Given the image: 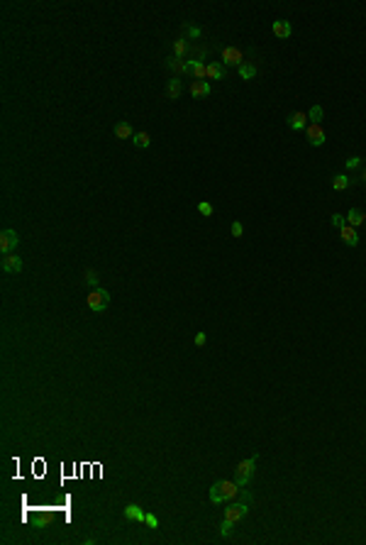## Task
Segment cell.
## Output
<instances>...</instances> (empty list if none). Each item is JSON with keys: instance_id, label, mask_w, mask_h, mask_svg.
Listing matches in <instances>:
<instances>
[{"instance_id": "cell-1", "label": "cell", "mask_w": 366, "mask_h": 545, "mask_svg": "<svg viewBox=\"0 0 366 545\" xmlns=\"http://www.w3.org/2000/svg\"><path fill=\"white\" fill-rule=\"evenodd\" d=\"M239 491H242V487H239L237 482H229V479L215 482V484L210 487V501H213V504H222V501L234 499Z\"/></svg>"}, {"instance_id": "cell-2", "label": "cell", "mask_w": 366, "mask_h": 545, "mask_svg": "<svg viewBox=\"0 0 366 545\" xmlns=\"http://www.w3.org/2000/svg\"><path fill=\"white\" fill-rule=\"evenodd\" d=\"M256 459H259V455H252V457L242 459V462L237 464V469H234V482H237L239 487H247V484L252 482L254 467H256Z\"/></svg>"}, {"instance_id": "cell-3", "label": "cell", "mask_w": 366, "mask_h": 545, "mask_svg": "<svg viewBox=\"0 0 366 545\" xmlns=\"http://www.w3.org/2000/svg\"><path fill=\"white\" fill-rule=\"evenodd\" d=\"M110 306V293L105 288H90L88 293V308L90 311H105Z\"/></svg>"}, {"instance_id": "cell-4", "label": "cell", "mask_w": 366, "mask_h": 545, "mask_svg": "<svg viewBox=\"0 0 366 545\" xmlns=\"http://www.w3.org/2000/svg\"><path fill=\"white\" fill-rule=\"evenodd\" d=\"M17 242H20V237H17V232H15V230L5 228L2 232H0V252H2V255H10V252H15Z\"/></svg>"}, {"instance_id": "cell-5", "label": "cell", "mask_w": 366, "mask_h": 545, "mask_svg": "<svg viewBox=\"0 0 366 545\" xmlns=\"http://www.w3.org/2000/svg\"><path fill=\"white\" fill-rule=\"evenodd\" d=\"M222 64H225V66H237V69H239V66L244 64V54H242L237 47H225V49H222Z\"/></svg>"}, {"instance_id": "cell-6", "label": "cell", "mask_w": 366, "mask_h": 545, "mask_svg": "<svg viewBox=\"0 0 366 545\" xmlns=\"http://www.w3.org/2000/svg\"><path fill=\"white\" fill-rule=\"evenodd\" d=\"M0 267H2V272L5 274H20L22 272V259L17 257V255H2V262H0Z\"/></svg>"}, {"instance_id": "cell-7", "label": "cell", "mask_w": 366, "mask_h": 545, "mask_svg": "<svg viewBox=\"0 0 366 545\" xmlns=\"http://www.w3.org/2000/svg\"><path fill=\"white\" fill-rule=\"evenodd\" d=\"M305 135H308V142L312 144V147H322L325 140H327L322 125H308V127H305Z\"/></svg>"}, {"instance_id": "cell-8", "label": "cell", "mask_w": 366, "mask_h": 545, "mask_svg": "<svg viewBox=\"0 0 366 545\" xmlns=\"http://www.w3.org/2000/svg\"><path fill=\"white\" fill-rule=\"evenodd\" d=\"M247 511H249V504L237 501V504H232L229 509H225V518H229L232 523H237V521H242V518L247 516Z\"/></svg>"}, {"instance_id": "cell-9", "label": "cell", "mask_w": 366, "mask_h": 545, "mask_svg": "<svg viewBox=\"0 0 366 545\" xmlns=\"http://www.w3.org/2000/svg\"><path fill=\"white\" fill-rule=\"evenodd\" d=\"M208 64H203L200 59H188V74L196 76V81H205L208 79Z\"/></svg>"}, {"instance_id": "cell-10", "label": "cell", "mask_w": 366, "mask_h": 545, "mask_svg": "<svg viewBox=\"0 0 366 545\" xmlns=\"http://www.w3.org/2000/svg\"><path fill=\"white\" fill-rule=\"evenodd\" d=\"M286 122H288L291 130H305V127H308V113H300V110H298V113L288 115Z\"/></svg>"}, {"instance_id": "cell-11", "label": "cell", "mask_w": 366, "mask_h": 545, "mask_svg": "<svg viewBox=\"0 0 366 545\" xmlns=\"http://www.w3.org/2000/svg\"><path fill=\"white\" fill-rule=\"evenodd\" d=\"M339 237H342V242H344V245H349V247H357V245H359V235H357V228H352V225H344V228H339Z\"/></svg>"}, {"instance_id": "cell-12", "label": "cell", "mask_w": 366, "mask_h": 545, "mask_svg": "<svg viewBox=\"0 0 366 545\" xmlns=\"http://www.w3.org/2000/svg\"><path fill=\"white\" fill-rule=\"evenodd\" d=\"M125 518H127V521H135V523H144L146 514H144V509H142L140 504H130V506H125Z\"/></svg>"}, {"instance_id": "cell-13", "label": "cell", "mask_w": 366, "mask_h": 545, "mask_svg": "<svg viewBox=\"0 0 366 545\" xmlns=\"http://www.w3.org/2000/svg\"><path fill=\"white\" fill-rule=\"evenodd\" d=\"M166 66H169V69L173 71V74H176V76H181V74H188V59L169 57V59H166Z\"/></svg>"}, {"instance_id": "cell-14", "label": "cell", "mask_w": 366, "mask_h": 545, "mask_svg": "<svg viewBox=\"0 0 366 545\" xmlns=\"http://www.w3.org/2000/svg\"><path fill=\"white\" fill-rule=\"evenodd\" d=\"M271 29H274V34H276L279 39H288V37L293 34V27H291L288 20H276V22L271 25Z\"/></svg>"}, {"instance_id": "cell-15", "label": "cell", "mask_w": 366, "mask_h": 545, "mask_svg": "<svg viewBox=\"0 0 366 545\" xmlns=\"http://www.w3.org/2000/svg\"><path fill=\"white\" fill-rule=\"evenodd\" d=\"M188 54H191V44H188V39H186V37H178V39L173 42V57L188 59Z\"/></svg>"}, {"instance_id": "cell-16", "label": "cell", "mask_w": 366, "mask_h": 545, "mask_svg": "<svg viewBox=\"0 0 366 545\" xmlns=\"http://www.w3.org/2000/svg\"><path fill=\"white\" fill-rule=\"evenodd\" d=\"M208 79H215V81H222L225 79V64H220V61H210L208 64Z\"/></svg>"}, {"instance_id": "cell-17", "label": "cell", "mask_w": 366, "mask_h": 545, "mask_svg": "<svg viewBox=\"0 0 366 545\" xmlns=\"http://www.w3.org/2000/svg\"><path fill=\"white\" fill-rule=\"evenodd\" d=\"M137 132H132V125L130 122H125V120H120L117 125H115V137L117 140H130V137H135Z\"/></svg>"}, {"instance_id": "cell-18", "label": "cell", "mask_w": 366, "mask_h": 545, "mask_svg": "<svg viewBox=\"0 0 366 545\" xmlns=\"http://www.w3.org/2000/svg\"><path fill=\"white\" fill-rule=\"evenodd\" d=\"M191 95L193 98H208L210 95V84L208 81H193L191 84Z\"/></svg>"}, {"instance_id": "cell-19", "label": "cell", "mask_w": 366, "mask_h": 545, "mask_svg": "<svg viewBox=\"0 0 366 545\" xmlns=\"http://www.w3.org/2000/svg\"><path fill=\"white\" fill-rule=\"evenodd\" d=\"M362 223H366V213L359 210V208H352V210L347 213V225L357 228V225H362Z\"/></svg>"}, {"instance_id": "cell-20", "label": "cell", "mask_w": 366, "mask_h": 545, "mask_svg": "<svg viewBox=\"0 0 366 545\" xmlns=\"http://www.w3.org/2000/svg\"><path fill=\"white\" fill-rule=\"evenodd\" d=\"M181 91H183L181 79H171L169 84H166V95H169L171 100H178V98H181Z\"/></svg>"}, {"instance_id": "cell-21", "label": "cell", "mask_w": 366, "mask_h": 545, "mask_svg": "<svg viewBox=\"0 0 366 545\" xmlns=\"http://www.w3.org/2000/svg\"><path fill=\"white\" fill-rule=\"evenodd\" d=\"M237 71H239V79H242V81H252L254 76H256V66H254V64H249V61H244V64L237 69Z\"/></svg>"}, {"instance_id": "cell-22", "label": "cell", "mask_w": 366, "mask_h": 545, "mask_svg": "<svg viewBox=\"0 0 366 545\" xmlns=\"http://www.w3.org/2000/svg\"><path fill=\"white\" fill-rule=\"evenodd\" d=\"M352 186V179L347 176V174H335V181H332V188L335 191H344V188H349Z\"/></svg>"}, {"instance_id": "cell-23", "label": "cell", "mask_w": 366, "mask_h": 545, "mask_svg": "<svg viewBox=\"0 0 366 545\" xmlns=\"http://www.w3.org/2000/svg\"><path fill=\"white\" fill-rule=\"evenodd\" d=\"M322 117H325V110H322V105H312L308 113V120L310 125H320L322 122Z\"/></svg>"}, {"instance_id": "cell-24", "label": "cell", "mask_w": 366, "mask_h": 545, "mask_svg": "<svg viewBox=\"0 0 366 545\" xmlns=\"http://www.w3.org/2000/svg\"><path fill=\"white\" fill-rule=\"evenodd\" d=\"M132 142L144 149V147H149V144H151V137H149V132H137V135L132 137Z\"/></svg>"}, {"instance_id": "cell-25", "label": "cell", "mask_w": 366, "mask_h": 545, "mask_svg": "<svg viewBox=\"0 0 366 545\" xmlns=\"http://www.w3.org/2000/svg\"><path fill=\"white\" fill-rule=\"evenodd\" d=\"M198 213H200V215H205V218H210V215L215 213V208H213L208 201H200V203H198Z\"/></svg>"}, {"instance_id": "cell-26", "label": "cell", "mask_w": 366, "mask_h": 545, "mask_svg": "<svg viewBox=\"0 0 366 545\" xmlns=\"http://www.w3.org/2000/svg\"><path fill=\"white\" fill-rule=\"evenodd\" d=\"M362 169V157H349L347 159V172H357Z\"/></svg>"}, {"instance_id": "cell-27", "label": "cell", "mask_w": 366, "mask_h": 545, "mask_svg": "<svg viewBox=\"0 0 366 545\" xmlns=\"http://www.w3.org/2000/svg\"><path fill=\"white\" fill-rule=\"evenodd\" d=\"M85 284H88L90 288H98V274H95L93 269H88V272H85Z\"/></svg>"}, {"instance_id": "cell-28", "label": "cell", "mask_w": 366, "mask_h": 545, "mask_svg": "<svg viewBox=\"0 0 366 545\" xmlns=\"http://www.w3.org/2000/svg\"><path fill=\"white\" fill-rule=\"evenodd\" d=\"M232 526H234V523H232L229 518H225V521H222V526H220V536H222V538L232 536Z\"/></svg>"}, {"instance_id": "cell-29", "label": "cell", "mask_w": 366, "mask_h": 545, "mask_svg": "<svg viewBox=\"0 0 366 545\" xmlns=\"http://www.w3.org/2000/svg\"><path fill=\"white\" fill-rule=\"evenodd\" d=\"M229 230H232V237H242V235H244V225H242L239 220H234Z\"/></svg>"}, {"instance_id": "cell-30", "label": "cell", "mask_w": 366, "mask_h": 545, "mask_svg": "<svg viewBox=\"0 0 366 545\" xmlns=\"http://www.w3.org/2000/svg\"><path fill=\"white\" fill-rule=\"evenodd\" d=\"M183 32H186L188 37H193V39L200 37V27H196V25H183Z\"/></svg>"}, {"instance_id": "cell-31", "label": "cell", "mask_w": 366, "mask_h": 545, "mask_svg": "<svg viewBox=\"0 0 366 545\" xmlns=\"http://www.w3.org/2000/svg\"><path fill=\"white\" fill-rule=\"evenodd\" d=\"M144 523H146V526H149L151 531H154V528H159V518L154 516V514H146V518H144Z\"/></svg>"}, {"instance_id": "cell-32", "label": "cell", "mask_w": 366, "mask_h": 545, "mask_svg": "<svg viewBox=\"0 0 366 545\" xmlns=\"http://www.w3.org/2000/svg\"><path fill=\"white\" fill-rule=\"evenodd\" d=\"M332 225H335V228H344V225H347V220H344V215H339V213H335V215H332Z\"/></svg>"}, {"instance_id": "cell-33", "label": "cell", "mask_w": 366, "mask_h": 545, "mask_svg": "<svg viewBox=\"0 0 366 545\" xmlns=\"http://www.w3.org/2000/svg\"><path fill=\"white\" fill-rule=\"evenodd\" d=\"M205 343H208V335H205V333H196V345L198 347H203Z\"/></svg>"}, {"instance_id": "cell-34", "label": "cell", "mask_w": 366, "mask_h": 545, "mask_svg": "<svg viewBox=\"0 0 366 545\" xmlns=\"http://www.w3.org/2000/svg\"><path fill=\"white\" fill-rule=\"evenodd\" d=\"M359 181H364V183H366V167L362 169V174H359Z\"/></svg>"}]
</instances>
